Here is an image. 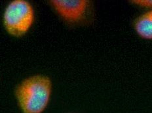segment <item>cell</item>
I'll return each mask as SVG.
<instances>
[{
    "label": "cell",
    "instance_id": "obj_1",
    "mask_svg": "<svg viewBox=\"0 0 152 113\" xmlns=\"http://www.w3.org/2000/svg\"><path fill=\"white\" fill-rule=\"evenodd\" d=\"M52 92L50 78L37 75L28 77L15 91L16 99L23 113H43L48 106Z\"/></svg>",
    "mask_w": 152,
    "mask_h": 113
},
{
    "label": "cell",
    "instance_id": "obj_4",
    "mask_svg": "<svg viewBox=\"0 0 152 113\" xmlns=\"http://www.w3.org/2000/svg\"><path fill=\"white\" fill-rule=\"evenodd\" d=\"M134 28L142 38L152 39V11L139 17L134 23Z\"/></svg>",
    "mask_w": 152,
    "mask_h": 113
},
{
    "label": "cell",
    "instance_id": "obj_2",
    "mask_svg": "<svg viewBox=\"0 0 152 113\" xmlns=\"http://www.w3.org/2000/svg\"><path fill=\"white\" fill-rule=\"evenodd\" d=\"M34 20V11L29 2L12 1L5 9L4 25L6 31L14 37H21L29 30Z\"/></svg>",
    "mask_w": 152,
    "mask_h": 113
},
{
    "label": "cell",
    "instance_id": "obj_5",
    "mask_svg": "<svg viewBox=\"0 0 152 113\" xmlns=\"http://www.w3.org/2000/svg\"><path fill=\"white\" fill-rule=\"evenodd\" d=\"M132 2L141 7L152 8V0H135V1H132Z\"/></svg>",
    "mask_w": 152,
    "mask_h": 113
},
{
    "label": "cell",
    "instance_id": "obj_3",
    "mask_svg": "<svg viewBox=\"0 0 152 113\" xmlns=\"http://www.w3.org/2000/svg\"><path fill=\"white\" fill-rule=\"evenodd\" d=\"M50 4L68 22L79 23L86 17L90 4L87 0H52Z\"/></svg>",
    "mask_w": 152,
    "mask_h": 113
}]
</instances>
